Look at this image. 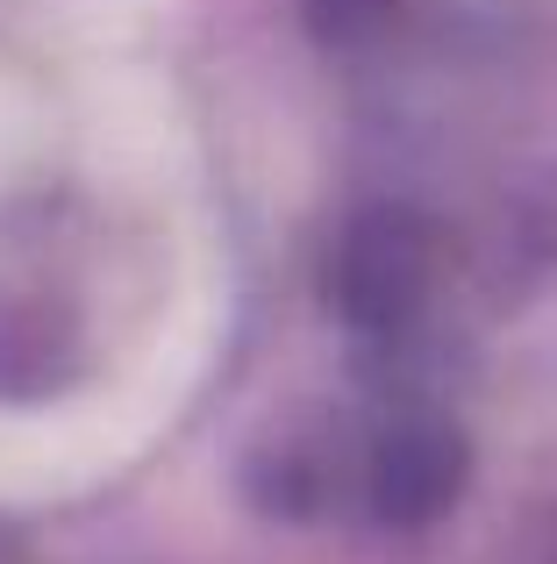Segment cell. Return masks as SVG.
Wrapping results in <instances>:
<instances>
[{"label":"cell","mask_w":557,"mask_h":564,"mask_svg":"<svg viewBox=\"0 0 557 564\" xmlns=\"http://www.w3.org/2000/svg\"><path fill=\"white\" fill-rule=\"evenodd\" d=\"M415 286H422V258H415V243H407V229H393V221L358 229V243H350V258H343V301H350V315L401 322L407 307L422 301Z\"/></svg>","instance_id":"obj_1"},{"label":"cell","mask_w":557,"mask_h":564,"mask_svg":"<svg viewBox=\"0 0 557 564\" xmlns=\"http://www.w3.org/2000/svg\"><path fill=\"white\" fill-rule=\"evenodd\" d=\"M458 479V443L436 422H407L379 451V508L386 514H429Z\"/></svg>","instance_id":"obj_2"}]
</instances>
